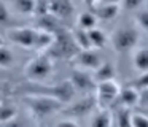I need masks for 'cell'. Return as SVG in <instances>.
Returning <instances> with one entry per match:
<instances>
[{
  "label": "cell",
  "instance_id": "cell-4",
  "mask_svg": "<svg viewBox=\"0 0 148 127\" xmlns=\"http://www.w3.org/2000/svg\"><path fill=\"white\" fill-rule=\"evenodd\" d=\"M110 41L116 51H131L138 43V32L131 25H121L113 30Z\"/></svg>",
  "mask_w": 148,
  "mask_h": 127
},
{
  "label": "cell",
  "instance_id": "cell-32",
  "mask_svg": "<svg viewBox=\"0 0 148 127\" xmlns=\"http://www.w3.org/2000/svg\"><path fill=\"white\" fill-rule=\"evenodd\" d=\"M83 2H84V3H86V5H88V6H91V8H94V6H96V5H97V3H99V2H100V0H83Z\"/></svg>",
  "mask_w": 148,
  "mask_h": 127
},
{
  "label": "cell",
  "instance_id": "cell-19",
  "mask_svg": "<svg viewBox=\"0 0 148 127\" xmlns=\"http://www.w3.org/2000/svg\"><path fill=\"white\" fill-rule=\"evenodd\" d=\"M97 21L99 19L96 18V14L91 11H86V13H80L77 18V25L83 30H91V29L97 27Z\"/></svg>",
  "mask_w": 148,
  "mask_h": 127
},
{
  "label": "cell",
  "instance_id": "cell-29",
  "mask_svg": "<svg viewBox=\"0 0 148 127\" xmlns=\"http://www.w3.org/2000/svg\"><path fill=\"white\" fill-rule=\"evenodd\" d=\"M145 0H123V8L127 10V11H137L142 5H143Z\"/></svg>",
  "mask_w": 148,
  "mask_h": 127
},
{
  "label": "cell",
  "instance_id": "cell-22",
  "mask_svg": "<svg viewBox=\"0 0 148 127\" xmlns=\"http://www.w3.org/2000/svg\"><path fill=\"white\" fill-rule=\"evenodd\" d=\"M14 64V56L11 53L10 48L0 46V68H10L11 65Z\"/></svg>",
  "mask_w": 148,
  "mask_h": 127
},
{
  "label": "cell",
  "instance_id": "cell-25",
  "mask_svg": "<svg viewBox=\"0 0 148 127\" xmlns=\"http://www.w3.org/2000/svg\"><path fill=\"white\" fill-rule=\"evenodd\" d=\"M129 86L135 87L137 91H143V89H147L148 87V72L140 73V76H137L135 79H132V81L129 83Z\"/></svg>",
  "mask_w": 148,
  "mask_h": 127
},
{
  "label": "cell",
  "instance_id": "cell-9",
  "mask_svg": "<svg viewBox=\"0 0 148 127\" xmlns=\"http://www.w3.org/2000/svg\"><path fill=\"white\" fill-rule=\"evenodd\" d=\"M73 59H75V67L83 68V70H94V72L103 62L99 51H96L94 48H91V49H81Z\"/></svg>",
  "mask_w": 148,
  "mask_h": 127
},
{
  "label": "cell",
  "instance_id": "cell-34",
  "mask_svg": "<svg viewBox=\"0 0 148 127\" xmlns=\"http://www.w3.org/2000/svg\"><path fill=\"white\" fill-rule=\"evenodd\" d=\"M3 44H5V40L2 38V35H0V46H3Z\"/></svg>",
  "mask_w": 148,
  "mask_h": 127
},
{
  "label": "cell",
  "instance_id": "cell-23",
  "mask_svg": "<svg viewBox=\"0 0 148 127\" xmlns=\"http://www.w3.org/2000/svg\"><path fill=\"white\" fill-rule=\"evenodd\" d=\"M116 127H134L132 126V113L129 108H123L116 114Z\"/></svg>",
  "mask_w": 148,
  "mask_h": 127
},
{
  "label": "cell",
  "instance_id": "cell-10",
  "mask_svg": "<svg viewBox=\"0 0 148 127\" xmlns=\"http://www.w3.org/2000/svg\"><path fill=\"white\" fill-rule=\"evenodd\" d=\"M138 100H140V94H138V91L135 87H132V86H126V87H123L121 91H119L118 98H116V102H118L123 108L137 107Z\"/></svg>",
  "mask_w": 148,
  "mask_h": 127
},
{
  "label": "cell",
  "instance_id": "cell-28",
  "mask_svg": "<svg viewBox=\"0 0 148 127\" xmlns=\"http://www.w3.org/2000/svg\"><path fill=\"white\" fill-rule=\"evenodd\" d=\"M3 127H32L29 122H27L26 117H13L11 121H8V122L3 124Z\"/></svg>",
  "mask_w": 148,
  "mask_h": 127
},
{
  "label": "cell",
  "instance_id": "cell-33",
  "mask_svg": "<svg viewBox=\"0 0 148 127\" xmlns=\"http://www.w3.org/2000/svg\"><path fill=\"white\" fill-rule=\"evenodd\" d=\"M123 0H100L99 3H113V5H119Z\"/></svg>",
  "mask_w": 148,
  "mask_h": 127
},
{
  "label": "cell",
  "instance_id": "cell-7",
  "mask_svg": "<svg viewBox=\"0 0 148 127\" xmlns=\"http://www.w3.org/2000/svg\"><path fill=\"white\" fill-rule=\"evenodd\" d=\"M97 100L94 94H86L84 97L78 98V100L72 102V103H67L64 108H62L61 113H64L65 116H86V114H91L97 110Z\"/></svg>",
  "mask_w": 148,
  "mask_h": 127
},
{
  "label": "cell",
  "instance_id": "cell-27",
  "mask_svg": "<svg viewBox=\"0 0 148 127\" xmlns=\"http://www.w3.org/2000/svg\"><path fill=\"white\" fill-rule=\"evenodd\" d=\"M132 126L148 127V116H145L143 113H132Z\"/></svg>",
  "mask_w": 148,
  "mask_h": 127
},
{
  "label": "cell",
  "instance_id": "cell-8",
  "mask_svg": "<svg viewBox=\"0 0 148 127\" xmlns=\"http://www.w3.org/2000/svg\"><path fill=\"white\" fill-rule=\"evenodd\" d=\"M70 83L73 84L75 91L84 92V94H92L97 87V81L92 75L88 73V70L73 67L70 70Z\"/></svg>",
  "mask_w": 148,
  "mask_h": 127
},
{
  "label": "cell",
  "instance_id": "cell-12",
  "mask_svg": "<svg viewBox=\"0 0 148 127\" xmlns=\"http://www.w3.org/2000/svg\"><path fill=\"white\" fill-rule=\"evenodd\" d=\"M49 13L59 19H65L73 13V3L70 0H49Z\"/></svg>",
  "mask_w": 148,
  "mask_h": 127
},
{
  "label": "cell",
  "instance_id": "cell-20",
  "mask_svg": "<svg viewBox=\"0 0 148 127\" xmlns=\"http://www.w3.org/2000/svg\"><path fill=\"white\" fill-rule=\"evenodd\" d=\"M18 116V110L11 102H2L0 103V124H5Z\"/></svg>",
  "mask_w": 148,
  "mask_h": 127
},
{
  "label": "cell",
  "instance_id": "cell-31",
  "mask_svg": "<svg viewBox=\"0 0 148 127\" xmlns=\"http://www.w3.org/2000/svg\"><path fill=\"white\" fill-rule=\"evenodd\" d=\"M56 127H78V124L72 119H61L56 124Z\"/></svg>",
  "mask_w": 148,
  "mask_h": 127
},
{
  "label": "cell",
  "instance_id": "cell-30",
  "mask_svg": "<svg viewBox=\"0 0 148 127\" xmlns=\"http://www.w3.org/2000/svg\"><path fill=\"white\" fill-rule=\"evenodd\" d=\"M138 94H140L138 105H142V107H148V87L143 89V91H138Z\"/></svg>",
  "mask_w": 148,
  "mask_h": 127
},
{
  "label": "cell",
  "instance_id": "cell-17",
  "mask_svg": "<svg viewBox=\"0 0 148 127\" xmlns=\"http://www.w3.org/2000/svg\"><path fill=\"white\" fill-rule=\"evenodd\" d=\"M88 35H89V40H91V46L94 49H102L105 48V44L108 43V37L103 33V30L94 27L91 30H88Z\"/></svg>",
  "mask_w": 148,
  "mask_h": 127
},
{
  "label": "cell",
  "instance_id": "cell-5",
  "mask_svg": "<svg viewBox=\"0 0 148 127\" xmlns=\"http://www.w3.org/2000/svg\"><path fill=\"white\" fill-rule=\"evenodd\" d=\"M8 40L14 44L24 48V49H35L37 48V38H38V29L34 27H19L14 25L7 30Z\"/></svg>",
  "mask_w": 148,
  "mask_h": 127
},
{
  "label": "cell",
  "instance_id": "cell-16",
  "mask_svg": "<svg viewBox=\"0 0 148 127\" xmlns=\"http://www.w3.org/2000/svg\"><path fill=\"white\" fill-rule=\"evenodd\" d=\"M89 127H112V113L108 108H100L97 113H94Z\"/></svg>",
  "mask_w": 148,
  "mask_h": 127
},
{
  "label": "cell",
  "instance_id": "cell-3",
  "mask_svg": "<svg viewBox=\"0 0 148 127\" xmlns=\"http://www.w3.org/2000/svg\"><path fill=\"white\" fill-rule=\"evenodd\" d=\"M80 48L75 43L73 35L69 33V32L62 30L58 35H54V41L49 46V49L46 53L53 57H59V59H69V57H75L80 53Z\"/></svg>",
  "mask_w": 148,
  "mask_h": 127
},
{
  "label": "cell",
  "instance_id": "cell-6",
  "mask_svg": "<svg viewBox=\"0 0 148 127\" xmlns=\"http://www.w3.org/2000/svg\"><path fill=\"white\" fill-rule=\"evenodd\" d=\"M119 84L115 81V79H108V81H100L97 83V87L94 91V95H96V100L99 108H108L112 103H115L116 98L119 95Z\"/></svg>",
  "mask_w": 148,
  "mask_h": 127
},
{
  "label": "cell",
  "instance_id": "cell-15",
  "mask_svg": "<svg viewBox=\"0 0 148 127\" xmlns=\"http://www.w3.org/2000/svg\"><path fill=\"white\" fill-rule=\"evenodd\" d=\"M134 68L140 73H145L148 72V46H142L138 49H135V54H134Z\"/></svg>",
  "mask_w": 148,
  "mask_h": 127
},
{
  "label": "cell",
  "instance_id": "cell-21",
  "mask_svg": "<svg viewBox=\"0 0 148 127\" xmlns=\"http://www.w3.org/2000/svg\"><path fill=\"white\" fill-rule=\"evenodd\" d=\"M72 35H73V40L78 44L80 49H91L92 48L91 46V40H89V35H88V30H83V29L77 27L72 32Z\"/></svg>",
  "mask_w": 148,
  "mask_h": 127
},
{
  "label": "cell",
  "instance_id": "cell-1",
  "mask_svg": "<svg viewBox=\"0 0 148 127\" xmlns=\"http://www.w3.org/2000/svg\"><path fill=\"white\" fill-rule=\"evenodd\" d=\"M24 103L32 113V116L37 117V119H45L48 116H53L54 113L62 111V108L65 107L58 98L51 97V95H45V94L24 95Z\"/></svg>",
  "mask_w": 148,
  "mask_h": 127
},
{
  "label": "cell",
  "instance_id": "cell-35",
  "mask_svg": "<svg viewBox=\"0 0 148 127\" xmlns=\"http://www.w3.org/2000/svg\"><path fill=\"white\" fill-rule=\"evenodd\" d=\"M2 102H3V98H2V94H0V103H2Z\"/></svg>",
  "mask_w": 148,
  "mask_h": 127
},
{
  "label": "cell",
  "instance_id": "cell-11",
  "mask_svg": "<svg viewBox=\"0 0 148 127\" xmlns=\"http://www.w3.org/2000/svg\"><path fill=\"white\" fill-rule=\"evenodd\" d=\"M119 5H113V3H97L94 6V14L99 21H112L119 14Z\"/></svg>",
  "mask_w": 148,
  "mask_h": 127
},
{
  "label": "cell",
  "instance_id": "cell-14",
  "mask_svg": "<svg viewBox=\"0 0 148 127\" xmlns=\"http://www.w3.org/2000/svg\"><path fill=\"white\" fill-rule=\"evenodd\" d=\"M35 3L37 0H8V5L16 13L24 16H30L35 13Z\"/></svg>",
  "mask_w": 148,
  "mask_h": 127
},
{
  "label": "cell",
  "instance_id": "cell-2",
  "mask_svg": "<svg viewBox=\"0 0 148 127\" xmlns=\"http://www.w3.org/2000/svg\"><path fill=\"white\" fill-rule=\"evenodd\" d=\"M53 70H54V67H53L51 56L48 53H37V56L32 57L24 65V75L30 81L42 83L53 75Z\"/></svg>",
  "mask_w": 148,
  "mask_h": 127
},
{
  "label": "cell",
  "instance_id": "cell-26",
  "mask_svg": "<svg viewBox=\"0 0 148 127\" xmlns=\"http://www.w3.org/2000/svg\"><path fill=\"white\" fill-rule=\"evenodd\" d=\"M135 21L143 30L148 32V10H137L135 11Z\"/></svg>",
  "mask_w": 148,
  "mask_h": 127
},
{
  "label": "cell",
  "instance_id": "cell-13",
  "mask_svg": "<svg viewBox=\"0 0 148 127\" xmlns=\"http://www.w3.org/2000/svg\"><path fill=\"white\" fill-rule=\"evenodd\" d=\"M38 29H43V30L49 32V33L53 35H58L59 32H62L64 29L61 27V22H59V18L54 14H51V13H46V14L40 16L38 19Z\"/></svg>",
  "mask_w": 148,
  "mask_h": 127
},
{
  "label": "cell",
  "instance_id": "cell-18",
  "mask_svg": "<svg viewBox=\"0 0 148 127\" xmlns=\"http://www.w3.org/2000/svg\"><path fill=\"white\" fill-rule=\"evenodd\" d=\"M97 83L100 81H108V79L115 78V67L112 62H102L100 67L96 70V75H94Z\"/></svg>",
  "mask_w": 148,
  "mask_h": 127
},
{
  "label": "cell",
  "instance_id": "cell-24",
  "mask_svg": "<svg viewBox=\"0 0 148 127\" xmlns=\"http://www.w3.org/2000/svg\"><path fill=\"white\" fill-rule=\"evenodd\" d=\"M13 18H11V13L8 10V5H5L3 2H0V27H14L13 24Z\"/></svg>",
  "mask_w": 148,
  "mask_h": 127
}]
</instances>
